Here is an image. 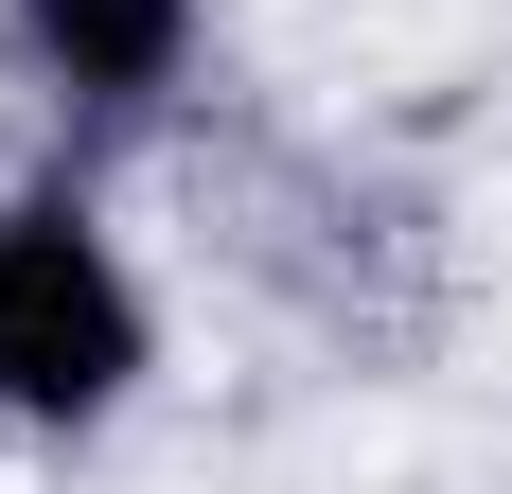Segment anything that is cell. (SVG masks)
<instances>
[{
    "label": "cell",
    "mask_w": 512,
    "mask_h": 494,
    "mask_svg": "<svg viewBox=\"0 0 512 494\" xmlns=\"http://www.w3.org/2000/svg\"><path fill=\"white\" fill-rule=\"evenodd\" d=\"M212 36H230V0H0V71L36 106L53 142H159L177 106L212 89Z\"/></svg>",
    "instance_id": "7a4b0ae2"
},
{
    "label": "cell",
    "mask_w": 512,
    "mask_h": 494,
    "mask_svg": "<svg viewBox=\"0 0 512 494\" xmlns=\"http://www.w3.org/2000/svg\"><path fill=\"white\" fill-rule=\"evenodd\" d=\"M159 406V265L124 230L89 142H53L0 177V442L89 459Z\"/></svg>",
    "instance_id": "6da1fadb"
}]
</instances>
